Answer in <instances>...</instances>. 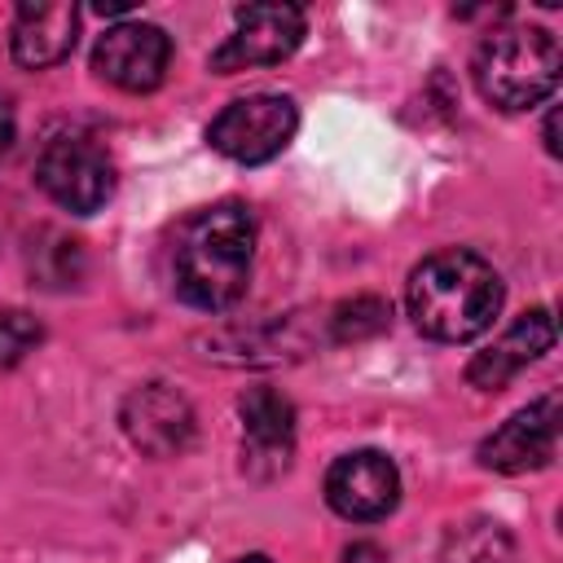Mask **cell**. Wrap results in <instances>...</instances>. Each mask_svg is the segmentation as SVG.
I'll list each match as a JSON object with an SVG mask.
<instances>
[{
	"label": "cell",
	"instance_id": "1",
	"mask_svg": "<svg viewBox=\"0 0 563 563\" xmlns=\"http://www.w3.org/2000/svg\"><path fill=\"white\" fill-rule=\"evenodd\" d=\"M255 220L242 202H216L185 220L172 251V282L189 308L220 312L246 295Z\"/></svg>",
	"mask_w": 563,
	"mask_h": 563
},
{
	"label": "cell",
	"instance_id": "2",
	"mask_svg": "<svg viewBox=\"0 0 563 563\" xmlns=\"http://www.w3.org/2000/svg\"><path fill=\"white\" fill-rule=\"evenodd\" d=\"M405 303L427 339L466 343L493 325L501 308V277L475 251H435L409 273Z\"/></svg>",
	"mask_w": 563,
	"mask_h": 563
},
{
	"label": "cell",
	"instance_id": "3",
	"mask_svg": "<svg viewBox=\"0 0 563 563\" xmlns=\"http://www.w3.org/2000/svg\"><path fill=\"white\" fill-rule=\"evenodd\" d=\"M475 88L497 110H532L541 106L563 70L559 40L545 26L506 22L493 26L475 48Z\"/></svg>",
	"mask_w": 563,
	"mask_h": 563
},
{
	"label": "cell",
	"instance_id": "4",
	"mask_svg": "<svg viewBox=\"0 0 563 563\" xmlns=\"http://www.w3.org/2000/svg\"><path fill=\"white\" fill-rule=\"evenodd\" d=\"M35 180H40V189H44L57 207H66V211H75V216L101 211V207L110 202V194H114L110 154H106L92 136H84V132H62V136H53V141L44 145L40 163H35Z\"/></svg>",
	"mask_w": 563,
	"mask_h": 563
},
{
	"label": "cell",
	"instance_id": "5",
	"mask_svg": "<svg viewBox=\"0 0 563 563\" xmlns=\"http://www.w3.org/2000/svg\"><path fill=\"white\" fill-rule=\"evenodd\" d=\"M295 128H299V110L290 97L255 92V97L229 101L211 119L207 141L233 163H268L290 145Z\"/></svg>",
	"mask_w": 563,
	"mask_h": 563
},
{
	"label": "cell",
	"instance_id": "6",
	"mask_svg": "<svg viewBox=\"0 0 563 563\" xmlns=\"http://www.w3.org/2000/svg\"><path fill=\"white\" fill-rule=\"evenodd\" d=\"M303 40V9L299 4H246L238 9V26L233 35L211 53V70L216 75H233V70H251V66H277L286 62Z\"/></svg>",
	"mask_w": 563,
	"mask_h": 563
},
{
	"label": "cell",
	"instance_id": "7",
	"mask_svg": "<svg viewBox=\"0 0 563 563\" xmlns=\"http://www.w3.org/2000/svg\"><path fill=\"white\" fill-rule=\"evenodd\" d=\"M167 62H172V40L154 22H119L92 48V70L123 92L158 88L167 75Z\"/></svg>",
	"mask_w": 563,
	"mask_h": 563
},
{
	"label": "cell",
	"instance_id": "8",
	"mask_svg": "<svg viewBox=\"0 0 563 563\" xmlns=\"http://www.w3.org/2000/svg\"><path fill=\"white\" fill-rule=\"evenodd\" d=\"M325 501L334 506V515H343L352 523H374V519L391 515L400 501L396 462L378 449H361V453L339 457L325 475Z\"/></svg>",
	"mask_w": 563,
	"mask_h": 563
},
{
	"label": "cell",
	"instance_id": "9",
	"mask_svg": "<svg viewBox=\"0 0 563 563\" xmlns=\"http://www.w3.org/2000/svg\"><path fill=\"white\" fill-rule=\"evenodd\" d=\"M559 449V396L545 391L541 400H532L528 409H519L515 418H506L484 444H479V462L488 471L501 475H519V471H537L554 457Z\"/></svg>",
	"mask_w": 563,
	"mask_h": 563
},
{
	"label": "cell",
	"instance_id": "10",
	"mask_svg": "<svg viewBox=\"0 0 563 563\" xmlns=\"http://www.w3.org/2000/svg\"><path fill=\"white\" fill-rule=\"evenodd\" d=\"M128 440L150 457H176L194 440V409L167 383H145L123 400L119 413Z\"/></svg>",
	"mask_w": 563,
	"mask_h": 563
},
{
	"label": "cell",
	"instance_id": "11",
	"mask_svg": "<svg viewBox=\"0 0 563 563\" xmlns=\"http://www.w3.org/2000/svg\"><path fill=\"white\" fill-rule=\"evenodd\" d=\"M242 413V462L251 475L268 479L286 471L295 449V405L277 387H251L238 400Z\"/></svg>",
	"mask_w": 563,
	"mask_h": 563
},
{
	"label": "cell",
	"instance_id": "12",
	"mask_svg": "<svg viewBox=\"0 0 563 563\" xmlns=\"http://www.w3.org/2000/svg\"><path fill=\"white\" fill-rule=\"evenodd\" d=\"M550 347H554V312H550V308H532V312H523L493 347L475 352V361L466 365V378H471V387H479V391H497V387H506L519 369H528L537 356H545Z\"/></svg>",
	"mask_w": 563,
	"mask_h": 563
},
{
	"label": "cell",
	"instance_id": "13",
	"mask_svg": "<svg viewBox=\"0 0 563 563\" xmlns=\"http://www.w3.org/2000/svg\"><path fill=\"white\" fill-rule=\"evenodd\" d=\"M75 35H79V9L75 4H66V0L22 4L18 18H13V35H9L13 62L31 66V70L57 66V62L70 57Z\"/></svg>",
	"mask_w": 563,
	"mask_h": 563
},
{
	"label": "cell",
	"instance_id": "14",
	"mask_svg": "<svg viewBox=\"0 0 563 563\" xmlns=\"http://www.w3.org/2000/svg\"><path fill=\"white\" fill-rule=\"evenodd\" d=\"M444 563H519L515 541L501 523L493 519H471L449 532L444 541Z\"/></svg>",
	"mask_w": 563,
	"mask_h": 563
},
{
	"label": "cell",
	"instance_id": "15",
	"mask_svg": "<svg viewBox=\"0 0 563 563\" xmlns=\"http://www.w3.org/2000/svg\"><path fill=\"white\" fill-rule=\"evenodd\" d=\"M387 321H391V308L378 299V295H356V299H347V303H339L334 308V317H330V325H334V339L339 343H356V339H369V334H383L387 330Z\"/></svg>",
	"mask_w": 563,
	"mask_h": 563
},
{
	"label": "cell",
	"instance_id": "16",
	"mask_svg": "<svg viewBox=\"0 0 563 563\" xmlns=\"http://www.w3.org/2000/svg\"><path fill=\"white\" fill-rule=\"evenodd\" d=\"M44 339V325L31 312H0V369H13L18 361H26V352H35Z\"/></svg>",
	"mask_w": 563,
	"mask_h": 563
},
{
	"label": "cell",
	"instance_id": "17",
	"mask_svg": "<svg viewBox=\"0 0 563 563\" xmlns=\"http://www.w3.org/2000/svg\"><path fill=\"white\" fill-rule=\"evenodd\" d=\"M13 145V106L9 97H0V154Z\"/></svg>",
	"mask_w": 563,
	"mask_h": 563
},
{
	"label": "cell",
	"instance_id": "18",
	"mask_svg": "<svg viewBox=\"0 0 563 563\" xmlns=\"http://www.w3.org/2000/svg\"><path fill=\"white\" fill-rule=\"evenodd\" d=\"M343 563H383V550L378 545H352L343 554Z\"/></svg>",
	"mask_w": 563,
	"mask_h": 563
},
{
	"label": "cell",
	"instance_id": "19",
	"mask_svg": "<svg viewBox=\"0 0 563 563\" xmlns=\"http://www.w3.org/2000/svg\"><path fill=\"white\" fill-rule=\"evenodd\" d=\"M545 150H550V154H559V141H554V114L545 119Z\"/></svg>",
	"mask_w": 563,
	"mask_h": 563
},
{
	"label": "cell",
	"instance_id": "20",
	"mask_svg": "<svg viewBox=\"0 0 563 563\" xmlns=\"http://www.w3.org/2000/svg\"><path fill=\"white\" fill-rule=\"evenodd\" d=\"M233 563H273V559H264V554H242V559H233Z\"/></svg>",
	"mask_w": 563,
	"mask_h": 563
}]
</instances>
